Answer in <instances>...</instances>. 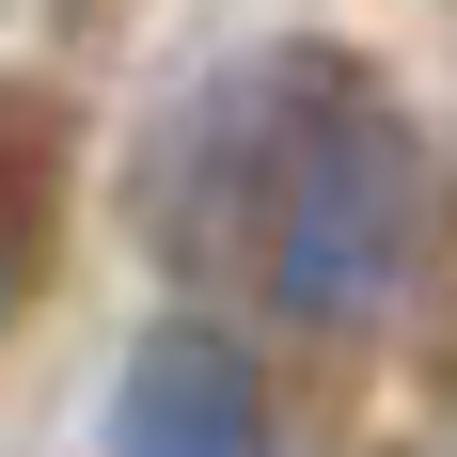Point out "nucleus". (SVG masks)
I'll return each mask as SVG.
<instances>
[{
	"mask_svg": "<svg viewBox=\"0 0 457 457\" xmlns=\"http://www.w3.org/2000/svg\"><path fill=\"white\" fill-rule=\"evenodd\" d=\"M158 253L237 269L269 316L363 331L426 253V142L411 111L331 47H237L158 127Z\"/></svg>",
	"mask_w": 457,
	"mask_h": 457,
	"instance_id": "1",
	"label": "nucleus"
},
{
	"mask_svg": "<svg viewBox=\"0 0 457 457\" xmlns=\"http://www.w3.org/2000/svg\"><path fill=\"white\" fill-rule=\"evenodd\" d=\"M111 457H269V378H253V347L205 331V316L142 331L127 395H111Z\"/></svg>",
	"mask_w": 457,
	"mask_h": 457,
	"instance_id": "2",
	"label": "nucleus"
},
{
	"mask_svg": "<svg viewBox=\"0 0 457 457\" xmlns=\"http://www.w3.org/2000/svg\"><path fill=\"white\" fill-rule=\"evenodd\" d=\"M0 316H16V221H0Z\"/></svg>",
	"mask_w": 457,
	"mask_h": 457,
	"instance_id": "3",
	"label": "nucleus"
}]
</instances>
